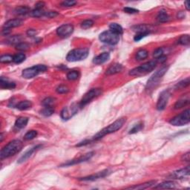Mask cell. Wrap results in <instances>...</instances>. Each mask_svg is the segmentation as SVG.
<instances>
[{
    "mask_svg": "<svg viewBox=\"0 0 190 190\" xmlns=\"http://www.w3.org/2000/svg\"><path fill=\"white\" fill-rule=\"evenodd\" d=\"M170 97V93L168 90H165L160 93V97L157 102V109L158 111H163L166 107V105L168 103L169 99Z\"/></svg>",
    "mask_w": 190,
    "mask_h": 190,
    "instance_id": "cell-11",
    "label": "cell"
},
{
    "mask_svg": "<svg viewBox=\"0 0 190 190\" xmlns=\"http://www.w3.org/2000/svg\"><path fill=\"white\" fill-rule=\"evenodd\" d=\"M78 107H79V104H72L69 107H65L61 112V117L64 121H67L71 118L74 115H75L78 112Z\"/></svg>",
    "mask_w": 190,
    "mask_h": 190,
    "instance_id": "cell-10",
    "label": "cell"
},
{
    "mask_svg": "<svg viewBox=\"0 0 190 190\" xmlns=\"http://www.w3.org/2000/svg\"><path fill=\"white\" fill-rule=\"evenodd\" d=\"M94 152H91L89 153H87V154L79 157V158H78L74 159V160H69V161H68L66 163H64V164H62L60 166L61 167H65V166H72V165L79 164H80V163L86 162V161H87V160H90V159L93 157V155H94Z\"/></svg>",
    "mask_w": 190,
    "mask_h": 190,
    "instance_id": "cell-12",
    "label": "cell"
},
{
    "mask_svg": "<svg viewBox=\"0 0 190 190\" xmlns=\"http://www.w3.org/2000/svg\"><path fill=\"white\" fill-rule=\"evenodd\" d=\"M189 83H190V78L189 77H187V78L183 79V80L181 81V82L178 83L177 84H176L175 88L176 89H180V90H181V89H183L187 88V86H189Z\"/></svg>",
    "mask_w": 190,
    "mask_h": 190,
    "instance_id": "cell-32",
    "label": "cell"
},
{
    "mask_svg": "<svg viewBox=\"0 0 190 190\" xmlns=\"http://www.w3.org/2000/svg\"><path fill=\"white\" fill-rule=\"evenodd\" d=\"M126 121V117H121L120 118V119H117V121H114V123H111L110 125H108L107 127L104 128L101 131H100L98 133H97L96 135L93 137L92 141L99 140L102 138L104 136H106V135L116 132V131L120 130L123 126Z\"/></svg>",
    "mask_w": 190,
    "mask_h": 190,
    "instance_id": "cell-2",
    "label": "cell"
},
{
    "mask_svg": "<svg viewBox=\"0 0 190 190\" xmlns=\"http://www.w3.org/2000/svg\"><path fill=\"white\" fill-rule=\"evenodd\" d=\"M177 17H178V18H179V19H183L185 17V13L183 12V11H180V12L178 13Z\"/></svg>",
    "mask_w": 190,
    "mask_h": 190,
    "instance_id": "cell-55",
    "label": "cell"
},
{
    "mask_svg": "<svg viewBox=\"0 0 190 190\" xmlns=\"http://www.w3.org/2000/svg\"><path fill=\"white\" fill-rule=\"evenodd\" d=\"M157 19H158V21L159 22L164 23V22H169L170 19V17L166 11H161L159 12L158 17H157Z\"/></svg>",
    "mask_w": 190,
    "mask_h": 190,
    "instance_id": "cell-30",
    "label": "cell"
},
{
    "mask_svg": "<svg viewBox=\"0 0 190 190\" xmlns=\"http://www.w3.org/2000/svg\"><path fill=\"white\" fill-rule=\"evenodd\" d=\"M149 56V52L146 49H140L136 53V58L137 60H143V59H146Z\"/></svg>",
    "mask_w": 190,
    "mask_h": 190,
    "instance_id": "cell-31",
    "label": "cell"
},
{
    "mask_svg": "<svg viewBox=\"0 0 190 190\" xmlns=\"http://www.w3.org/2000/svg\"><path fill=\"white\" fill-rule=\"evenodd\" d=\"M54 102H55V98L47 97L42 100V104L45 107H49V106H53Z\"/></svg>",
    "mask_w": 190,
    "mask_h": 190,
    "instance_id": "cell-39",
    "label": "cell"
},
{
    "mask_svg": "<svg viewBox=\"0 0 190 190\" xmlns=\"http://www.w3.org/2000/svg\"><path fill=\"white\" fill-rule=\"evenodd\" d=\"M28 123V118L26 117H20L17 118L15 122V128L17 129H22L26 126Z\"/></svg>",
    "mask_w": 190,
    "mask_h": 190,
    "instance_id": "cell-22",
    "label": "cell"
},
{
    "mask_svg": "<svg viewBox=\"0 0 190 190\" xmlns=\"http://www.w3.org/2000/svg\"><path fill=\"white\" fill-rule=\"evenodd\" d=\"M36 136H37V131L36 130H31L25 135L24 139L26 140H31L34 139Z\"/></svg>",
    "mask_w": 190,
    "mask_h": 190,
    "instance_id": "cell-37",
    "label": "cell"
},
{
    "mask_svg": "<svg viewBox=\"0 0 190 190\" xmlns=\"http://www.w3.org/2000/svg\"><path fill=\"white\" fill-rule=\"evenodd\" d=\"M45 11H44L42 9H36L35 8L34 11L31 12V15L34 17H36V18H40V17H42L45 16Z\"/></svg>",
    "mask_w": 190,
    "mask_h": 190,
    "instance_id": "cell-38",
    "label": "cell"
},
{
    "mask_svg": "<svg viewBox=\"0 0 190 190\" xmlns=\"http://www.w3.org/2000/svg\"><path fill=\"white\" fill-rule=\"evenodd\" d=\"M178 43L182 45H189L190 43V38L188 34L182 35L178 40Z\"/></svg>",
    "mask_w": 190,
    "mask_h": 190,
    "instance_id": "cell-35",
    "label": "cell"
},
{
    "mask_svg": "<svg viewBox=\"0 0 190 190\" xmlns=\"http://www.w3.org/2000/svg\"><path fill=\"white\" fill-rule=\"evenodd\" d=\"M26 56L25 54H22V53L17 54H16V55L13 56V62L16 64L22 63V62H24L25 60H26Z\"/></svg>",
    "mask_w": 190,
    "mask_h": 190,
    "instance_id": "cell-33",
    "label": "cell"
},
{
    "mask_svg": "<svg viewBox=\"0 0 190 190\" xmlns=\"http://www.w3.org/2000/svg\"><path fill=\"white\" fill-rule=\"evenodd\" d=\"M150 34V33H147V32H143V33H137V34L135 35V37H134V40L135 42H138L140 40H142L143 38H144L145 36H148V35Z\"/></svg>",
    "mask_w": 190,
    "mask_h": 190,
    "instance_id": "cell-44",
    "label": "cell"
},
{
    "mask_svg": "<svg viewBox=\"0 0 190 190\" xmlns=\"http://www.w3.org/2000/svg\"><path fill=\"white\" fill-rule=\"evenodd\" d=\"M184 4H185V7H186V9H187V11H189V2H188L187 1H186L185 2H184Z\"/></svg>",
    "mask_w": 190,
    "mask_h": 190,
    "instance_id": "cell-57",
    "label": "cell"
},
{
    "mask_svg": "<svg viewBox=\"0 0 190 190\" xmlns=\"http://www.w3.org/2000/svg\"><path fill=\"white\" fill-rule=\"evenodd\" d=\"M56 90H57V92L58 94H65V93L69 92V88H68L67 86L61 85V86H58Z\"/></svg>",
    "mask_w": 190,
    "mask_h": 190,
    "instance_id": "cell-46",
    "label": "cell"
},
{
    "mask_svg": "<svg viewBox=\"0 0 190 190\" xmlns=\"http://www.w3.org/2000/svg\"><path fill=\"white\" fill-rule=\"evenodd\" d=\"M102 94V90L100 88H92L90 91H88L86 94H85L83 97L82 100H80V102L79 103V106L80 108H83L85 106H86L88 102H90L93 99H94L97 97L100 96Z\"/></svg>",
    "mask_w": 190,
    "mask_h": 190,
    "instance_id": "cell-9",
    "label": "cell"
},
{
    "mask_svg": "<svg viewBox=\"0 0 190 190\" xmlns=\"http://www.w3.org/2000/svg\"><path fill=\"white\" fill-rule=\"evenodd\" d=\"M168 69L169 65H165V66L162 67L161 69H159L158 71H156V72L149 79L146 86V91L147 92L150 93L157 88V86L159 85L160 81L161 80L163 77L164 76L165 74L167 72Z\"/></svg>",
    "mask_w": 190,
    "mask_h": 190,
    "instance_id": "cell-3",
    "label": "cell"
},
{
    "mask_svg": "<svg viewBox=\"0 0 190 190\" xmlns=\"http://www.w3.org/2000/svg\"><path fill=\"white\" fill-rule=\"evenodd\" d=\"M166 59H167V57H166V56L162 55L161 57H159L158 59H158V60H157V62H159V63H164V62L166 61Z\"/></svg>",
    "mask_w": 190,
    "mask_h": 190,
    "instance_id": "cell-54",
    "label": "cell"
},
{
    "mask_svg": "<svg viewBox=\"0 0 190 190\" xmlns=\"http://www.w3.org/2000/svg\"><path fill=\"white\" fill-rule=\"evenodd\" d=\"M157 63V60H151L147 62V63H143V65H140L138 67L135 68V69H131L129 71V74L130 76H135V77H140L146 75L147 74L150 73L153 70L155 69Z\"/></svg>",
    "mask_w": 190,
    "mask_h": 190,
    "instance_id": "cell-4",
    "label": "cell"
},
{
    "mask_svg": "<svg viewBox=\"0 0 190 190\" xmlns=\"http://www.w3.org/2000/svg\"><path fill=\"white\" fill-rule=\"evenodd\" d=\"M77 4L76 1H73V0H67V1H64L62 2L61 5L63 7H72Z\"/></svg>",
    "mask_w": 190,
    "mask_h": 190,
    "instance_id": "cell-47",
    "label": "cell"
},
{
    "mask_svg": "<svg viewBox=\"0 0 190 190\" xmlns=\"http://www.w3.org/2000/svg\"><path fill=\"white\" fill-rule=\"evenodd\" d=\"M190 122V110L187 109L170 120L169 123L174 126H182Z\"/></svg>",
    "mask_w": 190,
    "mask_h": 190,
    "instance_id": "cell-6",
    "label": "cell"
},
{
    "mask_svg": "<svg viewBox=\"0 0 190 190\" xmlns=\"http://www.w3.org/2000/svg\"><path fill=\"white\" fill-rule=\"evenodd\" d=\"M123 11H124V12L127 13H130V14H133V13H138V10L133 8V7H124Z\"/></svg>",
    "mask_w": 190,
    "mask_h": 190,
    "instance_id": "cell-48",
    "label": "cell"
},
{
    "mask_svg": "<svg viewBox=\"0 0 190 190\" xmlns=\"http://www.w3.org/2000/svg\"><path fill=\"white\" fill-rule=\"evenodd\" d=\"M28 48H29V45L24 42H20V43L17 44L16 45V49L18 50V51H27Z\"/></svg>",
    "mask_w": 190,
    "mask_h": 190,
    "instance_id": "cell-43",
    "label": "cell"
},
{
    "mask_svg": "<svg viewBox=\"0 0 190 190\" xmlns=\"http://www.w3.org/2000/svg\"><path fill=\"white\" fill-rule=\"evenodd\" d=\"M10 29H7V28H3L2 30V34L4 35V36H7L10 34Z\"/></svg>",
    "mask_w": 190,
    "mask_h": 190,
    "instance_id": "cell-56",
    "label": "cell"
},
{
    "mask_svg": "<svg viewBox=\"0 0 190 190\" xmlns=\"http://www.w3.org/2000/svg\"><path fill=\"white\" fill-rule=\"evenodd\" d=\"M22 36L21 35H14V36H10L5 40V43L8 45H17L22 42Z\"/></svg>",
    "mask_w": 190,
    "mask_h": 190,
    "instance_id": "cell-25",
    "label": "cell"
},
{
    "mask_svg": "<svg viewBox=\"0 0 190 190\" xmlns=\"http://www.w3.org/2000/svg\"><path fill=\"white\" fill-rule=\"evenodd\" d=\"M181 160H183V161L189 162V160H190V153L187 152V153H185V154H183V155H182Z\"/></svg>",
    "mask_w": 190,
    "mask_h": 190,
    "instance_id": "cell-51",
    "label": "cell"
},
{
    "mask_svg": "<svg viewBox=\"0 0 190 190\" xmlns=\"http://www.w3.org/2000/svg\"><path fill=\"white\" fill-rule=\"evenodd\" d=\"M162 55H164V49L162 48H158L157 49L154 50V51L153 52V56L156 59H158L159 57H161Z\"/></svg>",
    "mask_w": 190,
    "mask_h": 190,
    "instance_id": "cell-45",
    "label": "cell"
},
{
    "mask_svg": "<svg viewBox=\"0 0 190 190\" xmlns=\"http://www.w3.org/2000/svg\"><path fill=\"white\" fill-rule=\"evenodd\" d=\"M44 6H45L44 2H36V5H35L36 9H42Z\"/></svg>",
    "mask_w": 190,
    "mask_h": 190,
    "instance_id": "cell-53",
    "label": "cell"
},
{
    "mask_svg": "<svg viewBox=\"0 0 190 190\" xmlns=\"http://www.w3.org/2000/svg\"><path fill=\"white\" fill-rule=\"evenodd\" d=\"M110 58V54L108 52H103V53L100 54V55L97 56L93 59V63L95 65H101L107 62Z\"/></svg>",
    "mask_w": 190,
    "mask_h": 190,
    "instance_id": "cell-17",
    "label": "cell"
},
{
    "mask_svg": "<svg viewBox=\"0 0 190 190\" xmlns=\"http://www.w3.org/2000/svg\"><path fill=\"white\" fill-rule=\"evenodd\" d=\"M0 86L3 89H13L16 87V83L2 77L0 79Z\"/></svg>",
    "mask_w": 190,
    "mask_h": 190,
    "instance_id": "cell-20",
    "label": "cell"
},
{
    "mask_svg": "<svg viewBox=\"0 0 190 190\" xmlns=\"http://www.w3.org/2000/svg\"><path fill=\"white\" fill-rule=\"evenodd\" d=\"M74 26L71 24H64L57 29V34L61 37H67L72 34Z\"/></svg>",
    "mask_w": 190,
    "mask_h": 190,
    "instance_id": "cell-14",
    "label": "cell"
},
{
    "mask_svg": "<svg viewBox=\"0 0 190 190\" xmlns=\"http://www.w3.org/2000/svg\"><path fill=\"white\" fill-rule=\"evenodd\" d=\"M79 71H75V70L69 71V72L67 74V79H69V80H76V79L79 78Z\"/></svg>",
    "mask_w": 190,
    "mask_h": 190,
    "instance_id": "cell-34",
    "label": "cell"
},
{
    "mask_svg": "<svg viewBox=\"0 0 190 190\" xmlns=\"http://www.w3.org/2000/svg\"><path fill=\"white\" fill-rule=\"evenodd\" d=\"M26 34L28 36H31L32 37V36H35L37 34V31H36V30H34V29H28V30L27 31Z\"/></svg>",
    "mask_w": 190,
    "mask_h": 190,
    "instance_id": "cell-50",
    "label": "cell"
},
{
    "mask_svg": "<svg viewBox=\"0 0 190 190\" xmlns=\"http://www.w3.org/2000/svg\"><path fill=\"white\" fill-rule=\"evenodd\" d=\"M109 28L110 31H112V32L115 33L117 35H121L123 32V29L122 28L121 26H120L117 23H111L109 25Z\"/></svg>",
    "mask_w": 190,
    "mask_h": 190,
    "instance_id": "cell-28",
    "label": "cell"
},
{
    "mask_svg": "<svg viewBox=\"0 0 190 190\" xmlns=\"http://www.w3.org/2000/svg\"><path fill=\"white\" fill-rule=\"evenodd\" d=\"M88 49L86 48H76L71 50L66 56V59L69 62H77L86 59L88 56Z\"/></svg>",
    "mask_w": 190,
    "mask_h": 190,
    "instance_id": "cell-5",
    "label": "cell"
},
{
    "mask_svg": "<svg viewBox=\"0 0 190 190\" xmlns=\"http://www.w3.org/2000/svg\"><path fill=\"white\" fill-rule=\"evenodd\" d=\"M123 70V65L119 63H114L108 69L106 70V74L107 75H113L120 73Z\"/></svg>",
    "mask_w": 190,
    "mask_h": 190,
    "instance_id": "cell-19",
    "label": "cell"
},
{
    "mask_svg": "<svg viewBox=\"0 0 190 190\" xmlns=\"http://www.w3.org/2000/svg\"><path fill=\"white\" fill-rule=\"evenodd\" d=\"M99 39L103 43L114 45H117L119 42L120 36L115 34V33L112 32V31L108 30L101 33L100 34V36H99Z\"/></svg>",
    "mask_w": 190,
    "mask_h": 190,
    "instance_id": "cell-8",
    "label": "cell"
},
{
    "mask_svg": "<svg viewBox=\"0 0 190 190\" xmlns=\"http://www.w3.org/2000/svg\"><path fill=\"white\" fill-rule=\"evenodd\" d=\"M41 114L42 115H44L45 117H50L51 116L52 114H54V109L53 108V106H49V107H44L43 109L42 110Z\"/></svg>",
    "mask_w": 190,
    "mask_h": 190,
    "instance_id": "cell-36",
    "label": "cell"
},
{
    "mask_svg": "<svg viewBox=\"0 0 190 190\" xmlns=\"http://www.w3.org/2000/svg\"><path fill=\"white\" fill-rule=\"evenodd\" d=\"M189 166H187V167L173 172L172 174H170L169 175V178L178 180L185 179V178H189Z\"/></svg>",
    "mask_w": 190,
    "mask_h": 190,
    "instance_id": "cell-13",
    "label": "cell"
},
{
    "mask_svg": "<svg viewBox=\"0 0 190 190\" xmlns=\"http://www.w3.org/2000/svg\"><path fill=\"white\" fill-rule=\"evenodd\" d=\"M143 129V123H139L136 124V125L134 126L132 129L129 131L130 135H132V134H135L139 132L140 131H141Z\"/></svg>",
    "mask_w": 190,
    "mask_h": 190,
    "instance_id": "cell-42",
    "label": "cell"
},
{
    "mask_svg": "<svg viewBox=\"0 0 190 190\" xmlns=\"http://www.w3.org/2000/svg\"><path fill=\"white\" fill-rule=\"evenodd\" d=\"M189 102V98L187 97H183L180 99L179 100H178L176 102V103L174 104V108L175 109H179V108H181L184 107V106H187Z\"/></svg>",
    "mask_w": 190,
    "mask_h": 190,
    "instance_id": "cell-29",
    "label": "cell"
},
{
    "mask_svg": "<svg viewBox=\"0 0 190 190\" xmlns=\"http://www.w3.org/2000/svg\"><path fill=\"white\" fill-rule=\"evenodd\" d=\"M156 181H151L149 182H146V183H141L138 184V185H135L132 186V187H130L126 188L127 189H148V188L152 187V186H154L155 184Z\"/></svg>",
    "mask_w": 190,
    "mask_h": 190,
    "instance_id": "cell-21",
    "label": "cell"
},
{
    "mask_svg": "<svg viewBox=\"0 0 190 190\" xmlns=\"http://www.w3.org/2000/svg\"><path fill=\"white\" fill-rule=\"evenodd\" d=\"M111 172H110L109 170L108 169H105L102 170L101 172H99L97 173L92 174V175L87 176V177L84 178H79V181H96V180L100 179V178H103L106 176H108Z\"/></svg>",
    "mask_w": 190,
    "mask_h": 190,
    "instance_id": "cell-15",
    "label": "cell"
},
{
    "mask_svg": "<svg viewBox=\"0 0 190 190\" xmlns=\"http://www.w3.org/2000/svg\"><path fill=\"white\" fill-rule=\"evenodd\" d=\"M133 31H135L137 33H143V32H147V33H151V29L150 26H146V25H138V26H134Z\"/></svg>",
    "mask_w": 190,
    "mask_h": 190,
    "instance_id": "cell-27",
    "label": "cell"
},
{
    "mask_svg": "<svg viewBox=\"0 0 190 190\" xmlns=\"http://www.w3.org/2000/svg\"><path fill=\"white\" fill-rule=\"evenodd\" d=\"M13 56L10 55V54H5V55L1 56L0 57V62L2 63H9L11 62H13Z\"/></svg>",
    "mask_w": 190,
    "mask_h": 190,
    "instance_id": "cell-41",
    "label": "cell"
},
{
    "mask_svg": "<svg viewBox=\"0 0 190 190\" xmlns=\"http://www.w3.org/2000/svg\"><path fill=\"white\" fill-rule=\"evenodd\" d=\"M14 12L17 15H21V16H23V15H26V14H28V13H31V10L28 7L21 5V6L17 7L16 8H15Z\"/></svg>",
    "mask_w": 190,
    "mask_h": 190,
    "instance_id": "cell-26",
    "label": "cell"
},
{
    "mask_svg": "<svg viewBox=\"0 0 190 190\" xmlns=\"http://www.w3.org/2000/svg\"><path fill=\"white\" fill-rule=\"evenodd\" d=\"M22 20L20 19H10V20L7 21L4 24L3 28H7L11 29L13 28H16V27H19L22 25Z\"/></svg>",
    "mask_w": 190,
    "mask_h": 190,
    "instance_id": "cell-18",
    "label": "cell"
},
{
    "mask_svg": "<svg viewBox=\"0 0 190 190\" xmlns=\"http://www.w3.org/2000/svg\"><path fill=\"white\" fill-rule=\"evenodd\" d=\"M41 147H42V145H37V146L33 147V148L30 149L29 150L27 151V152L25 153V154H23V155L19 159V160H18L19 164H22V163L27 161V160H28V159L32 156V154H34L36 151H37L38 149H40V148H41Z\"/></svg>",
    "mask_w": 190,
    "mask_h": 190,
    "instance_id": "cell-16",
    "label": "cell"
},
{
    "mask_svg": "<svg viewBox=\"0 0 190 190\" xmlns=\"http://www.w3.org/2000/svg\"><path fill=\"white\" fill-rule=\"evenodd\" d=\"M57 16H58V13L56 11H48L45 13V17H47V18H54Z\"/></svg>",
    "mask_w": 190,
    "mask_h": 190,
    "instance_id": "cell-49",
    "label": "cell"
},
{
    "mask_svg": "<svg viewBox=\"0 0 190 190\" xmlns=\"http://www.w3.org/2000/svg\"><path fill=\"white\" fill-rule=\"evenodd\" d=\"M176 187V183L173 181H164L163 183L158 184L154 187V189H174Z\"/></svg>",
    "mask_w": 190,
    "mask_h": 190,
    "instance_id": "cell-23",
    "label": "cell"
},
{
    "mask_svg": "<svg viewBox=\"0 0 190 190\" xmlns=\"http://www.w3.org/2000/svg\"><path fill=\"white\" fill-rule=\"evenodd\" d=\"M48 69V67L45 65H36L34 66L28 68L22 71V75L26 79H31L37 76L39 74L45 72Z\"/></svg>",
    "mask_w": 190,
    "mask_h": 190,
    "instance_id": "cell-7",
    "label": "cell"
},
{
    "mask_svg": "<svg viewBox=\"0 0 190 190\" xmlns=\"http://www.w3.org/2000/svg\"><path fill=\"white\" fill-rule=\"evenodd\" d=\"M92 140H85L82 141V142L79 143L77 145V146L79 147V146H86V145H87V144H89V143H90L91 142H92Z\"/></svg>",
    "mask_w": 190,
    "mask_h": 190,
    "instance_id": "cell-52",
    "label": "cell"
},
{
    "mask_svg": "<svg viewBox=\"0 0 190 190\" xmlns=\"http://www.w3.org/2000/svg\"><path fill=\"white\" fill-rule=\"evenodd\" d=\"M16 107L20 111L28 110L32 107V102L29 100H22L16 105Z\"/></svg>",
    "mask_w": 190,
    "mask_h": 190,
    "instance_id": "cell-24",
    "label": "cell"
},
{
    "mask_svg": "<svg viewBox=\"0 0 190 190\" xmlns=\"http://www.w3.org/2000/svg\"><path fill=\"white\" fill-rule=\"evenodd\" d=\"M22 146L23 143L19 140H13L10 141L7 145H5L2 149L1 152H0L1 160L15 155L22 150Z\"/></svg>",
    "mask_w": 190,
    "mask_h": 190,
    "instance_id": "cell-1",
    "label": "cell"
},
{
    "mask_svg": "<svg viewBox=\"0 0 190 190\" xmlns=\"http://www.w3.org/2000/svg\"><path fill=\"white\" fill-rule=\"evenodd\" d=\"M94 26V21L92 19H86L81 23L80 26L83 29H88Z\"/></svg>",
    "mask_w": 190,
    "mask_h": 190,
    "instance_id": "cell-40",
    "label": "cell"
}]
</instances>
